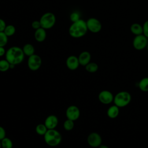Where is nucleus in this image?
Segmentation results:
<instances>
[{"label":"nucleus","mask_w":148,"mask_h":148,"mask_svg":"<svg viewBox=\"0 0 148 148\" xmlns=\"http://www.w3.org/2000/svg\"><path fill=\"white\" fill-rule=\"evenodd\" d=\"M64 128L66 131H71L74 127V121L70 119H66L63 124Z\"/></svg>","instance_id":"25"},{"label":"nucleus","mask_w":148,"mask_h":148,"mask_svg":"<svg viewBox=\"0 0 148 148\" xmlns=\"http://www.w3.org/2000/svg\"><path fill=\"white\" fill-rule=\"evenodd\" d=\"M87 143L92 147H98L102 144V138L101 135L95 132L90 133L87 136Z\"/></svg>","instance_id":"9"},{"label":"nucleus","mask_w":148,"mask_h":148,"mask_svg":"<svg viewBox=\"0 0 148 148\" xmlns=\"http://www.w3.org/2000/svg\"><path fill=\"white\" fill-rule=\"evenodd\" d=\"M69 18H70V20L73 23V22H75L80 19V13L78 12H73L72 13H71L70 16H69Z\"/></svg>","instance_id":"27"},{"label":"nucleus","mask_w":148,"mask_h":148,"mask_svg":"<svg viewBox=\"0 0 148 148\" xmlns=\"http://www.w3.org/2000/svg\"><path fill=\"white\" fill-rule=\"evenodd\" d=\"M25 56L29 57L35 54V48L31 43H26L22 48Z\"/></svg>","instance_id":"18"},{"label":"nucleus","mask_w":148,"mask_h":148,"mask_svg":"<svg viewBox=\"0 0 148 148\" xmlns=\"http://www.w3.org/2000/svg\"><path fill=\"white\" fill-rule=\"evenodd\" d=\"M85 69L86 71L89 73H95L98 69V65L95 62H90L85 66Z\"/></svg>","instance_id":"20"},{"label":"nucleus","mask_w":148,"mask_h":148,"mask_svg":"<svg viewBox=\"0 0 148 148\" xmlns=\"http://www.w3.org/2000/svg\"><path fill=\"white\" fill-rule=\"evenodd\" d=\"M6 25L5 21L3 19L0 18V32H3Z\"/></svg>","instance_id":"31"},{"label":"nucleus","mask_w":148,"mask_h":148,"mask_svg":"<svg viewBox=\"0 0 148 148\" xmlns=\"http://www.w3.org/2000/svg\"><path fill=\"white\" fill-rule=\"evenodd\" d=\"M47 130L48 129L47 128L45 124H39L35 127V131L39 135L44 136Z\"/></svg>","instance_id":"21"},{"label":"nucleus","mask_w":148,"mask_h":148,"mask_svg":"<svg viewBox=\"0 0 148 148\" xmlns=\"http://www.w3.org/2000/svg\"><path fill=\"white\" fill-rule=\"evenodd\" d=\"M46 29L40 27L38 29H36L34 33L35 39L38 42H43L46 38Z\"/></svg>","instance_id":"15"},{"label":"nucleus","mask_w":148,"mask_h":148,"mask_svg":"<svg viewBox=\"0 0 148 148\" xmlns=\"http://www.w3.org/2000/svg\"><path fill=\"white\" fill-rule=\"evenodd\" d=\"M5 59L10 64L18 65L21 63L24 58L23 49L18 46H12L8 49L5 54Z\"/></svg>","instance_id":"1"},{"label":"nucleus","mask_w":148,"mask_h":148,"mask_svg":"<svg viewBox=\"0 0 148 148\" xmlns=\"http://www.w3.org/2000/svg\"><path fill=\"white\" fill-rule=\"evenodd\" d=\"M147 44L148 39L143 34L135 36L132 41V46L137 50H143L147 47Z\"/></svg>","instance_id":"6"},{"label":"nucleus","mask_w":148,"mask_h":148,"mask_svg":"<svg viewBox=\"0 0 148 148\" xmlns=\"http://www.w3.org/2000/svg\"><path fill=\"white\" fill-rule=\"evenodd\" d=\"M8 42V36L3 32H0V47L5 46Z\"/></svg>","instance_id":"26"},{"label":"nucleus","mask_w":148,"mask_h":148,"mask_svg":"<svg viewBox=\"0 0 148 148\" xmlns=\"http://www.w3.org/2000/svg\"><path fill=\"white\" fill-rule=\"evenodd\" d=\"M79 65L78 57L75 56H70L66 60V65L67 68L71 71H74L77 69Z\"/></svg>","instance_id":"13"},{"label":"nucleus","mask_w":148,"mask_h":148,"mask_svg":"<svg viewBox=\"0 0 148 148\" xmlns=\"http://www.w3.org/2000/svg\"><path fill=\"white\" fill-rule=\"evenodd\" d=\"M1 147L2 148H12L13 144L12 140L8 138L5 137L3 139L1 140Z\"/></svg>","instance_id":"23"},{"label":"nucleus","mask_w":148,"mask_h":148,"mask_svg":"<svg viewBox=\"0 0 148 148\" xmlns=\"http://www.w3.org/2000/svg\"><path fill=\"white\" fill-rule=\"evenodd\" d=\"M6 51L5 50L4 47H0V57H2L5 55Z\"/></svg>","instance_id":"32"},{"label":"nucleus","mask_w":148,"mask_h":148,"mask_svg":"<svg viewBox=\"0 0 148 148\" xmlns=\"http://www.w3.org/2000/svg\"><path fill=\"white\" fill-rule=\"evenodd\" d=\"M131 101V95L126 91L119 92L114 97V104L119 108H123L127 106Z\"/></svg>","instance_id":"4"},{"label":"nucleus","mask_w":148,"mask_h":148,"mask_svg":"<svg viewBox=\"0 0 148 148\" xmlns=\"http://www.w3.org/2000/svg\"><path fill=\"white\" fill-rule=\"evenodd\" d=\"M3 32L9 37L13 36L16 32V28L13 25H7L3 31Z\"/></svg>","instance_id":"22"},{"label":"nucleus","mask_w":148,"mask_h":148,"mask_svg":"<svg viewBox=\"0 0 148 148\" xmlns=\"http://www.w3.org/2000/svg\"><path fill=\"white\" fill-rule=\"evenodd\" d=\"M98 99L103 104L108 105L113 102L114 96L109 90H102L98 94Z\"/></svg>","instance_id":"11"},{"label":"nucleus","mask_w":148,"mask_h":148,"mask_svg":"<svg viewBox=\"0 0 148 148\" xmlns=\"http://www.w3.org/2000/svg\"><path fill=\"white\" fill-rule=\"evenodd\" d=\"M31 26L32 28L33 29H34L35 30L38 29V28L41 27V25H40V23L39 21V20H35L34 21H32V24H31Z\"/></svg>","instance_id":"29"},{"label":"nucleus","mask_w":148,"mask_h":148,"mask_svg":"<svg viewBox=\"0 0 148 148\" xmlns=\"http://www.w3.org/2000/svg\"><path fill=\"white\" fill-rule=\"evenodd\" d=\"M42 65V59L39 56L34 54L28 57L27 60V65L28 68L32 71H35L38 70Z\"/></svg>","instance_id":"7"},{"label":"nucleus","mask_w":148,"mask_h":148,"mask_svg":"<svg viewBox=\"0 0 148 148\" xmlns=\"http://www.w3.org/2000/svg\"><path fill=\"white\" fill-rule=\"evenodd\" d=\"M88 31L86 21L80 19L72 23L68 32L69 35L73 38H80L84 36Z\"/></svg>","instance_id":"2"},{"label":"nucleus","mask_w":148,"mask_h":148,"mask_svg":"<svg viewBox=\"0 0 148 148\" xmlns=\"http://www.w3.org/2000/svg\"><path fill=\"white\" fill-rule=\"evenodd\" d=\"M143 34L148 39V20H146L142 25Z\"/></svg>","instance_id":"28"},{"label":"nucleus","mask_w":148,"mask_h":148,"mask_svg":"<svg viewBox=\"0 0 148 148\" xmlns=\"http://www.w3.org/2000/svg\"><path fill=\"white\" fill-rule=\"evenodd\" d=\"M86 24L88 31L92 33H98L102 29L101 23L98 19L95 17L89 18L86 21Z\"/></svg>","instance_id":"8"},{"label":"nucleus","mask_w":148,"mask_h":148,"mask_svg":"<svg viewBox=\"0 0 148 148\" xmlns=\"http://www.w3.org/2000/svg\"><path fill=\"white\" fill-rule=\"evenodd\" d=\"M77 57L80 65L85 66L90 62L91 56L88 51H83L80 53Z\"/></svg>","instance_id":"14"},{"label":"nucleus","mask_w":148,"mask_h":148,"mask_svg":"<svg viewBox=\"0 0 148 148\" xmlns=\"http://www.w3.org/2000/svg\"><path fill=\"white\" fill-rule=\"evenodd\" d=\"M56 21V16L51 12H46L43 14L39 20L41 27L45 29L51 28L54 25Z\"/></svg>","instance_id":"5"},{"label":"nucleus","mask_w":148,"mask_h":148,"mask_svg":"<svg viewBox=\"0 0 148 148\" xmlns=\"http://www.w3.org/2000/svg\"><path fill=\"white\" fill-rule=\"evenodd\" d=\"M65 115L68 119L75 121L79 118L80 111L77 106L75 105H71L67 108L65 112Z\"/></svg>","instance_id":"10"},{"label":"nucleus","mask_w":148,"mask_h":148,"mask_svg":"<svg viewBox=\"0 0 148 148\" xmlns=\"http://www.w3.org/2000/svg\"><path fill=\"white\" fill-rule=\"evenodd\" d=\"M130 31L131 33L135 36L143 34L142 25L137 23H133L130 26Z\"/></svg>","instance_id":"17"},{"label":"nucleus","mask_w":148,"mask_h":148,"mask_svg":"<svg viewBox=\"0 0 148 148\" xmlns=\"http://www.w3.org/2000/svg\"><path fill=\"white\" fill-rule=\"evenodd\" d=\"M119 112H120L119 108L117 106L114 105H112L108 109L106 113L108 116L109 118L115 119L119 116Z\"/></svg>","instance_id":"16"},{"label":"nucleus","mask_w":148,"mask_h":148,"mask_svg":"<svg viewBox=\"0 0 148 148\" xmlns=\"http://www.w3.org/2000/svg\"><path fill=\"white\" fill-rule=\"evenodd\" d=\"M139 89L143 92L148 91V77L142 78L139 82L138 84Z\"/></svg>","instance_id":"19"},{"label":"nucleus","mask_w":148,"mask_h":148,"mask_svg":"<svg viewBox=\"0 0 148 148\" xmlns=\"http://www.w3.org/2000/svg\"><path fill=\"white\" fill-rule=\"evenodd\" d=\"M6 137V131L3 127L0 126V140Z\"/></svg>","instance_id":"30"},{"label":"nucleus","mask_w":148,"mask_h":148,"mask_svg":"<svg viewBox=\"0 0 148 148\" xmlns=\"http://www.w3.org/2000/svg\"><path fill=\"white\" fill-rule=\"evenodd\" d=\"M44 140L48 146L56 147L61 142L62 136L60 132L56 129L48 130L44 135Z\"/></svg>","instance_id":"3"},{"label":"nucleus","mask_w":148,"mask_h":148,"mask_svg":"<svg viewBox=\"0 0 148 148\" xmlns=\"http://www.w3.org/2000/svg\"><path fill=\"white\" fill-rule=\"evenodd\" d=\"M0 148H2V147H1V140H0Z\"/></svg>","instance_id":"34"},{"label":"nucleus","mask_w":148,"mask_h":148,"mask_svg":"<svg viewBox=\"0 0 148 148\" xmlns=\"http://www.w3.org/2000/svg\"><path fill=\"white\" fill-rule=\"evenodd\" d=\"M146 48H147V50H148V44H147V47H146Z\"/></svg>","instance_id":"35"},{"label":"nucleus","mask_w":148,"mask_h":148,"mask_svg":"<svg viewBox=\"0 0 148 148\" xmlns=\"http://www.w3.org/2000/svg\"><path fill=\"white\" fill-rule=\"evenodd\" d=\"M44 124L48 130L56 129L58 124V119L55 115H49L46 118Z\"/></svg>","instance_id":"12"},{"label":"nucleus","mask_w":148,"mask_h":148,"mask_svg":"<svg viewBox=\"0 0 148 148\" xmlns=\"http://www.w3.org/2000/svg\"><path fill=\"white\" fill-rule=\"evenodd\" d=\"M10 64L6 60H0V71L4 72H6L10 69Z\"/></svg>","instance_id":"24"},{"label":"nucleus","mask_w":148,"mask_h":148,"mask_svg":"<svg viewBox=\"0 0 148 148\" xmlns=\"http://www.w3.org/2000/svg\"><path fill=\"white\" fill-rule=\"evenodd\" d=\"M98 147L99 148H109L108 146H106L105 145H102V144Z\"/></svg>","instance_id":"33"}]
</instances>
